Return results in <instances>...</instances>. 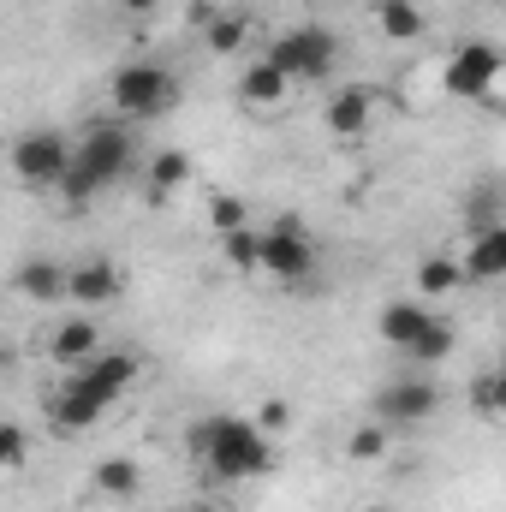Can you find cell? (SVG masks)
<instances>
[{
	"label": "cell",
	"mask_w": 506,
	"mask_h": 512,
	"mask_svg": "<svg viewBox=\"0 0 506 512\" xmlns=\"http://www.w3.org/2000/svg\"><path fill=\"white\" fill-rule=\"evenodd\" d=\"M435 411H441V387L429 382V376H399V382H387L376 393V423L411 429V423H429Z\"/></svg>",
	"instance_id": "9c48e42d"
},
{
	"label": "cell",
	"mask_w": 506,
	"mask_h": 512,
	"mask_svg": "<svg viewBox=\"0 0 506 512\" xmlns=\"http://www.w3.org/2000/svg\"><path fill=\"white\" fill-rule=\"evenodd\" d=\"M370 18L381 24V36H387V42H417V36H423V24H429L417 0H370Z\"/></svg>",
	"instance_id": "e0dca14e"
},
{
	"label": "cell",
	"mask_w": 506,
	"mask_h": 512,
	"mask_svg": "<svg viewBox=\"0 0 506 512\" xmlns=\"http://www.w3.org/2000/svg\"><path fill=\"white\" fill-rule=\"evenodd\" d=\"M185 441L203 459V471L221 477V483H251V477L274 471V441L256 429L251 417H239V411H215V417L191 423Z\"/></svg>",
	"instance_id": "7a4b0ae2"
},
{
	"label": "cell",
	"mask_w": 506,
	"mask_h": 512,
	"mask_svg": "<svg viewBox=\"0 0 506 512\" xmlns=\"http://www.w3.org/2000/svg\"><path fill=\"white\" fill-rule=\"evenodd\" d=\"M203 42H209L221 60H233V54L251 42V12H209V18H203Z\"/></svg>",
	"instance_id": "ffe728a7"
},
{
	"label": "cell",
	"mask_w": 506,
	"mask_h": 512,
	"mask_svg": "<svg viewBox=\"0 0 506 512\" xmlns=\"http://www.w3.org/2000/svg\"><path fill=\"white\" fill-rule=\"evenodd\" d=\"M155 6H161V0H120V12H126V18H149Z\"/></svg>",
	"instance_id": "4dcf8cb0"
},
{
	"label": "cell",
	"mask_w": 506,
	"mask_h": 512,
	"mask_svg": "<svg viewBox=\"0 0 506 512\" xmlns=\"http://www.w3.org/2000/svg\"><path fill=\"white\" fill-rule=\"evenodd\" d=\"M316 262H322V251H316V239H310V227H304L298 215H280V221L256 227V268H262V274L298 286V280L316 274Z\"/></svg>",
	"instance_id": "5b68a950"
},
{
	"label": "cell",
	"mask_w": 506,
	"mask_h": 512,
	"mask_svg": "<svg viewBox=\"0 0 506 512\" xmlns=\"http://www.w3.org/2000/svg\"><path fill=\"white\" fill-rule=\"evenodd\" d=\"M262 66H274L286 84H322L334 66H340V36L328 24H292L268 42Z\"/></svg>",
	"instance_id": "3957f363"
},
{
	"label": "cell",
	"mask_w": 506,
	"mask_h": 512,
	"mask_svg": "<svg viewBox=\"0 0 506 512\" xmlns=\"http://www.w3.org/2000/svg\"><path fill=\"white\" fill-rule=\"evenodd\" d=\"M90 489H96L102 501H137V495H143V465L126 459V453H114V459H102V465L90 471Z\"/></svg>",
	"instance_id": "2e32d148"
},
{
	"label": "cell",
	"mask_w": 506,
	"mask_h": 512,
	"mask_svg": "<svg viewBox=\"0 0 506 512\" xmlns=\"http://www.w3.org/2000/svg\"><path fill=\"white\" fill-rule=\"evenodd\" d=\"M12 286H18L30 304H60V298H66V262H54V256H24L18 274H12Z\"/></svg>",
	"instance_id": "9a60e30c"
},
{
	"label": "cell",
	"mask_w": 506,
	"mask_h": 512,
	"mask_svg": "<svg viewBox=\"0 0 506 512\" xmlns=\"http://www.w3.org/2000/svg\"><path fill=\"white\" fill-rule=\"evenodd\" d=\"M370 120H376V90H370V84H346V90H334L328 108H322V126L334 131V137H346V143L364 137Z\"/></svg>",
	"instance_id": "8fae6325"
},
{
	"label": "cell",
	"mask_w": 506,
	"mask_h": 512,
	"mask_svg": "<svg viewBox=\"0 0 506 512\" xmlns=\"http://www.w3.org/2000/svg\"><path fill=\"white\" fill-rule=\"evenodd\" d=\"M453 346H459L453 322H447V316H435V322H429V328H423V334H417V340L405 346V358H411V364H441V358H447Z\"/></svg>",
	"instance_id": "603a6c76"
},
{
	"label": "cell",
	"mask_w": 506,
	"mask_h": 512,
	"mask_svg": "<svg viewBox=\"0 0 506 512\" xmlns=\"http://www.w3.org/2000/svg\"><path fill=\"white\" fill-rule=\"evenodd\" d=\"M501 48L495 42H459L453 48V60H447V72H441V84L459 96V102H489L495 96V84H501Z\"/></svg>",
	"instance_id": "ba28073f"
},
{
	"label": "cell",
	"mask_w": 506,
	"mask_h": 512,
	"mask_svg": "<svg viewBox=\"0 0 506 512\" xmlns=\"http://www.w3.org/2000/svg\"><path fill=\"white\" fill-rule=\"evenodd\" d=\"M221 256H227V268L251 274L256 268V227H233V233H221Z\"/></svg>",
	"instance_id": "4316f807"
},
{
	"label": "cell",
	"mask_w": 506,
	"mask_h": 512,
	"mask_svg": "<svg viewBox=\"0 0 506 512\" xmlns=\"http://www.w3.org/2000/svg\"><path fill=\"white\" fill-rule=\"evenodd\" d=\"M251 423L262 429V435H268V441H274V435H286V423H292V405H286V399H262Z\"/></svg>",
	"instance_id": "f1b7e54d"
},
{
	"label": "cell",
	"mask_w": 506,
	"mask_h": 512,
	"mask_svg": "<svg viewBox=\"0 0 506 512\" xmlns=\"http://www.w3.org/2000/svg\"><path fill=\"white\" fill-rule=\"evenodd\" d=\"M346 459H358V465L387 459V423H358V429L346 435Z\"/></svg>",
	"instance_id": "cb8c5ba5"
},
{
	"label": "cell",
	"mask_w": 506,
	"mask_h": 512,
	"mask_svg": "<svg viewBox=\"0 0 506 512\" xmlns=\"http://www.w3.org/2000/svg\"><path fill=\"white\" fill-rule=\"evenodd\" d=\"M501 370H483V376H471V387H465V399H471V411L477 417H501Z\"/></svg>",
	"instance_id": "d4e9b609"
},
{
	"label": "cell",
	"mask_w": 506,
	"mask_h": 512,
	"mask_svg": "<svg viewBox=\"0 0 506 512\" xmlns=\"http://www.w3.org/2000/svg\"><path fill=\"white\" fill-rule=\"evenodd\" d=\"M364 512H393V507H364Z\"/></svg>",
	"instance_id": "1f68e13d"
},
{
	"label": "cell",
	"mask_w": 506,
	"mask_h": 512,
	"mask_svg": "<svg viewBox=\"0 0 506 512\" xmlns=\"http://www.w3.org/2000/svg\"><path fill=\"white\" fill-rule=\"evenodd\" d=\"M84 370H90L96 382L108 387L114 399H126V387L137 382V370H143V364H137V352H126V346H102V352H96Z\"/></svg>",
	"instance_id": "d6986e66"
},
{
	"label": "cell",
	"mask_w": 506,
	"mask_h": 512,
	"mask_svg": "<svg viewBox=\"0 0 506 512\" xmlns=\"http://www.w3.org/2000/svg\"><path fill=\"white\" fill-rule=\"evenodd\" d=\"M96 352H102V328H96L90 316H66V322L54 328V340H48V358H54L60 370H84Z\"/></svg>",
	"instance_id": "4fadbf2b"
},
{
	"label": "cell",
	"mask_w": 506,
	"mask_h": 512,
	"mask_svg": "<svg viewBox=\"0 0 506 512\" xmlns=\"http://www.w3.org/2000/svg\"><path fill=\"white\" fill-rule=\"evenodd\" d=\"M459 268H465V280H501L506 274V227H477L471 233V245L459 251Z\"/></svg>",
	"instance_id": "5bb4252c"
},
{
	"label": "cell",
	"mask_w": 506,
	"mask_h": 512,
	"mask_svg": "<svg viewBox=\"0 0 506 512\" xmlns=\"http://www.w3.org/2000/svg\"><path fill=\"white\" fill-rule=\"evenodd\" d=\"M126 292V274L108 262V256H78L72 268H66V298L84 310V304H114Z\"/></svg>",
	"instance_id": "30bf717a"
},
{
	"label": "cell",
	"mask_w": 506,
	"mask_h": 512,
	"mask_svg": "<svg viewBox=\"0 0 506 512\" xmlns=\"http://www.w3.org/2000/svg\"><path fill=\"white\" fill-rule=\"evenodd\" d=\"M429 322H435V310H429L423 298H387V304H381V316H376V334L399 352V358H405V346H411Z\"/></svg>",
	"instance_id": "7c38bea8"
},
{
	"label": "cell",
	"mask_w": 506,
	"mask_h": 512,
	"mask_svg": "<svg viewBox=\"0 0 506 512\" xmlns=\"http://www.w3.org/2000/svg\"><path fill=\"white\" fill-rule=\"evenodd\" d=\"M6 167H12V179L18 185H30V191H54L60 185V173L72 167V137L54 126H36V131H18L12 137V149H6Z\"/></svg>",
	"instance_id": "8992f818"
},
{
	"label": "cell",
	"mask_w": 506,
	"mask_h": 512,
	"mask_svg": "<svg viewBox=\"0 0 506 512\" xmlns=\"http://www.w3.org/2000/svg\"><path fill=\"white\" fill-rule=\"evenodd\" d=\"M286 90H292V84H286L274 66H262V60L245 66V78H239V102H245V108H262V114H268V108H280V102H286Z\"/></svg>",
	"instance_id": "44dd1931"
},
{
	"label": "cell",
	"mask_w": 506,
	"mask_h": 512,
	"mask_svg": "<svg viewBox=\"0 0 506 512\" xmlns=\"http://www.w3.org/2000/svg\"><path fill=\"white\" fill-rule=\"evenodd\" d=\"M495 203H501V191H495V185H483V191L471 197V215H477V227H495Z\"/></svg>",
	"instance_id": "f546056e"
},
{
	"label": "cell",
	"mask_w": 506,
	"mask_h": 512,
	"mask_svg": "<svg viewBox=\"0 0 506 512\" xmlns=\"http://www.w3.org/2000/svg\"><path fill=\"white\" fill-rule=\"evenodd\" d=\"M459 280H465V268H459V256L453 251H435V256H423L417 262V298L429 304V298H447V292H459Z\"/></svg>",
	"instance_id": "ac0fdd59"
},
{
	"label": "cell",
	"mask_w": 506,
	"mask_h": 512,
	"mask_svg": "<svg viewBox=\"0 0 506 512\" xmlns=\"http://www.w3.org/2000/svg\"><path fill=\"white\" fill-rule=\"evenodd\" d=\"M24 459H30V435H24V423L0 417V471H18Z\"/></svg>",
	"instance_id": "83f0119b"
},
{
	"label": "cell",
	"mask_w": 506,
	"mask_h": 512,
	"mask_svg": "<svg viewBox=\"0 0 506 512\" xmlns=\"http://www.w3.org/2000/svg\"><path fill=\"white\" fill-rule=\"evenodd\" d=\"M209 227H215V233H233V227H251V203H245V197H233V191H221V197L209 203Z\"/></svg>",
	"instance_id": "484cf974"
},
{
	"label": "cell",
	"mask_w": 506,
	"mask_h": 512,
	"mask_svg": "<svg viewBox=\"0 0 506 512\" xmlns=\"http://www.w3.org/2000/svg\"><path fill=\"white\" fill-rule=\"evenodd\" d=\"M0 370H6V346H0Z\"/></svg>",
	"instance_id": "d6a6232c"
},
{
	"label": "cell",
	"mask_w": 506,
	"mask_h": 512,
	"mask_svg": "<svg viewBox=\"0 0 506 512\" xmlns=\"http://www.w3.org/2000/svg\"><path fill=\"white\" fill-rule=\"evenodd\" d=\"M114 405H120V399L96 382L90 370H66V382L48 393V417H54V429H66V435H84V429H96V423H102Z\"/></svg>",
	"instance_id": "52a82bcc"
},
{
	"label": "cell",
	"mask_w": 506,
	"mask_h": 512,
	"mask_svg": "<svg viewBox=\"0 0 506 512\" xmlns=\"http://www.w3.org/2000/svg\"><path fill=\"white\" fill-rule=\"evenodd\" d=\"M185 179H191V155H185V149H155V155H149V191H155V197L179 191Z\"/></svg>",
	"instance_id": "7402d4cb"
},
{
	"label": "cell",
	"mask_w": 506,
	"mask_h": 512,
	"mask_svg": "<svg viewBox=\"0 0 506 512\" xmlns=\"http://www.w3.org/2000/svg\"><path fill=\"white\" fill-rule=\"evenodd\" d=\"M108 102H114V114H126V120H161V114L179 102V78H173L167 66H155V60H126V66H114V78H108Z\"/></svg>",
	"instance_id": "277c9868"
},
{
	"label": "cell",
	"mask_w": 506,
	"mask_h": 512,
	"mask_svg": "<svg viewBox=\"0 0 506 512\" xmlns=\"http://www.w3.org/2000/svg\"><path fill=\"white\" fill-rule=\"evenodd\" d=\"M131 167H137V143H131L126 120H96V126L78 131V143H72V167L60 173V203H66V215H84L102 191H114L120 179H126Z\"/></svg>",
	"instance_id": "6da1fadb"
}]
</instances>
